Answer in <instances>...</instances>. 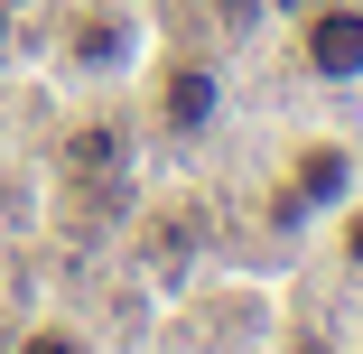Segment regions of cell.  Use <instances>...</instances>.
<instances>
[{
  "instance_id": "3",
  "label": "cell",
  "mask_w": 363,
  "mask_h": 354,
  "mask_svg": "<svg viewBox=\"0 0 363 354\" xmlns=\"http://www.w3.org/2000/svg\"><path fill=\"white\" fill-rule=\"evenodd\" d=\"M121 47H130V28H121V19H84V28H75V65H94V75H103Z\"/></svg>"
},
{
  "instance_id": "6",
  "label": "cell",
  "mask_w": 363,
  "mask_h": 354,
  "mask_svg": "<svg viewBox=\"0 0 363 354\" xmlns=\"http://www.w3.org/2000/svg\"><path fill=\"white\" fill-rule=\"evenodd\" d=\"M345 261L363 270V205H345Z\"/></svg>"
},
{
  "instance_id": "1",
  "label": "cell",
  "mask_w": 363,
  "mask_h": 354,
  "mask_svg": "<svg viewBox=\"0 0 363 354\" xmlns=\"http://www.w3.org/2000/svg\"><path fill=\"white\" fill-rule=\"evenodd\" d=\"M298 56H308V75H317V84H363V0L317 10L308 38H298Z\"/></svg>"
},
{
  "instance_id": "5",
  "label": "cell",
  "mask_w": 363,
  "mask_h": 354,
  "mask_svg": "<svg viewBox=\"0 0 363 354\" xmlns=\"http://www.w3.org/2000/svg\"><path fill=\"white\" fill-rule=\"evenodd\" d=\"M19 354H94V345H84V336H75V326H38V336H28V345H19Z\"/></svg>"
},
{
  "instance_id": "4",
  "label": "cell",
  "mask_w": 363,
  "mask_h": 354,
  "mask_svg": "<svg viewBox=\"0 0 363 354\" xmlns=\"http://www.w3.org/2000/svg\"><path fill=\"white\" fill-rule=\"evenodd\" d=\"M298 196H345V159L335 150H308L298 159ZM298 196H289V215H298Z\"/></svg>"
},
{
  "instance_id": "2",
  "label": "cell",
  "mask_w": 363,
  "mask_h": 354,
  "mask_svg": "<svg viewBox=\"0 0 363 354\" xmlns=\"http://www.w3.org/2000/svg\"><path fill=\"white\" fill-rule=\"evenodd\" d=\"M214 112H224V84H214V65H168V84H159V121L177 140L214 131Z\"/></svg>"
}]
</instances>
